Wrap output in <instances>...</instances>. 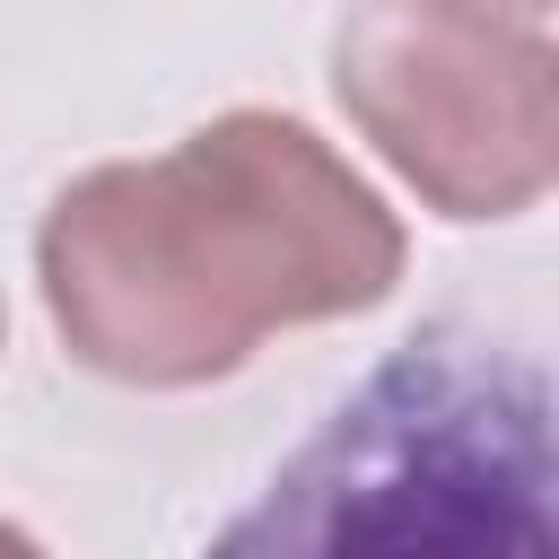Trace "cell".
Returning <instances> with one entry per match:
<instances>
[{
    "instance_id": "cell-1",
    "label": "cell",
    "mask_w": 559,
    "mask_h": 559,
    "mask_svg": "<svg viewBox=\"0 0 559 559\" xmlns=\"http://www.w3.org/2000/svg\"><path fill=\"white\" fill-rule=\"evenodd\" d=\"M35 271L79 367L183 393L288 323L384 306L402 227L306 122L236 105L166 157L79 175L35 227Z\"/></svg>"
},
{
    "instance_id": "cell-2",
    "label": "cell",
    "mask_w": 559,
    "mask_h": 559,
    "mask_svg": "<svg viewBox=\"0 0 559 559\" xmlns=\"http://www.w3.org/2000/svg\"><path fill=\"white\" fill-rule=\"evenodd\" d=\"M550 376L472 332H411L201 559H559Z\"/></svg>"
},
{
    "instance_id": "cell-3",
    "label": "cell",
    "mask_w": 559,
    "mask_h": 559,
    "mask_svg": "<svg viewBox=\"0 0 559 559\" xmlns=\"http://www.w3.org/2000/svg\"><path fill=\"white\" fill-rule=\"evenodd\" d=\"M332 87L445 218H515L559 175V61L515 0H349Z\"/></svg>"
},
{
    "instance_id": "cell-4",
    "label": "cell",
    "mask_w": 559,
    "mask_h": 559,
    "mask_svg": "<svg viewBox=\"0 0 559 559\" xmlns=\"http://www.w3.org/2000/svg\"><path fill=\"white\" fill-rule=\"evenodd\" d=\"M0 559H44V550H35V542H26L17 524H0Z\"/></svg>"
},
{
    "instance_id": "cell-5",
    "label": "cell",
    "mask_w": 559,
    "mask_h": 559,
    "mask_svg": "<svg viewBox=\"0 0 559 559\" xmlns=\"http://www.w3.org/2000/svg\"><path fill=\"white\" fill-rule=\"evenodd\" d=\"M515 9H524V17H542V9H550V0H515Z\"/></svg>"
}]
</instances>
